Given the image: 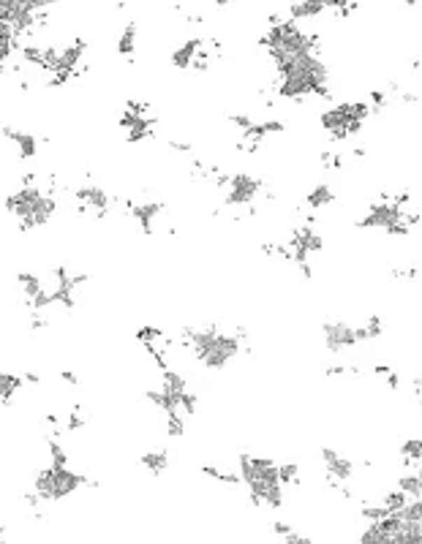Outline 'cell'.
Instances as JSON below:
<instances>
[{"instance_id": "cell-27", "label": "cell", "mask_w": 422, "mask_h": 544, "mask_svg": "<svg viewBox=\"0 0 422 544\" xmlns=\"http://www.w3.org/2000/svg\"><path fill=\"white\" fill-rule=\"evenodd\" d=\"M229 123L234 125V128H240V131L246 134V131H251V128L256 125V120H253L251 115H246V112H232V115H229Z\"/></svg>"}, {"instance_id": "cell-4", "label": "cell", "mask_w": 422, "mask_h": 544, "mask_svg": "<svg viewBox=\"0 0 422 544\" xmlns=\"http://www.w3.org/2000/svg\"><path fill=\"white\" fill-rule=\"evenodd\" d=\"M351 125H354V120H351V103H341V106H332V109L322 112V128L330 131L332 142H344L351 134Z\"/></svg>"}, {"instance_id": "cell-2", "label": "cell", "mask_w": 422, "mask_h": 544, "mask_svg": "<svg viewBox=\"0 0 422 544\" xmlns=\"http://www.w3.org/2000/svg\"><path fill=\"white\" fill-rule=\"evenodd\" d=\"M406 221V213L400 207V201H393V199H381L368 207V213L357 221V229H393L395 223Z\"/></svg>"}, {"instance_id": "cell-34", "label": "cell", "mask_w": 422, "mask_h": 544, "mask_svg": "<svg viewBox=\"0 0 422 544\" xmlns=\"http://www.w3.org/2000/svg\"><path fill=\"white\" fill-rule=\"evenodd\" d=\"M286 544H311V539L302 536V534H297V531H292V534L286 536Z\"/></svg>"}, {"instance_id": "cell-26", "label": "cell", "mask_w": 422, "mask_h": 544, "mask_svg": "<svg viewBox=\"0 0 422 544\" xmlns=\"http://www.w3.org/2000/svg\"><path fill=\"white\" fill-rule=\"evenodd\" d=\"M20 50H22L20 38H14V36H11V38H0V66H3V63H8V60H11V57H14Z\"/></svg>"}, {"instance_id": "cell-38", "label": "cell", "mask_w": 422, "mask_h": 544, "mask_svg": "<svg viewBox=\"0 0 422 544\" xmlns=\"http://www.w3.org/2000/svg\"><path fill=\"white\" fill-rule=\"evenodd\" d=\"M11 36H14V27L8 22H0V38H11Z\"/></svg>"}, {"instance_id": "cell-33", "label": "cell", "mask_w": 422, "mask_h": 544, "mask_svg": "<svg viewBox=\"0 0 422 544\" xmlns=\"http://www.w3.org/2000/svg\"><path fill=\"white\" fill-rule=\"evenodd\" d=\"M169 150H177V152H183V155H188V152H191V142H183V139H169Z\"/></svg>"}, {"instance_id": "cell-40", "label": "cell", "mask_w": 422, "mask_h": 544, "mask_svg": "<svg viewBox=\"0 0 422 544\" xmlns=\"http://www.w3.org/2000/svg\"><path fill=\"white\" fill-rule=\"evenodd\" d=\"M22 378H25L27 384H38V381H41V375H38V373H25Z\"/></svg>"}, {"instance_id": "cell-20", "label": "cell", "mask_w": 422, "mask_h": 544, "mask_svg": "<svg viewBox=\"0 0 422 544\" xmlns=\"http://www.w3.org/2000/svg\"><path fill=\"white\" fill-rule=\"evenodd\" d=\"M398 490L403 495H409V498H420L422 495V471H417V473H403V476L398 479Z\"/></svg>"}, {"instance_id": "cell-1", "label": "cell", "mask_w": 422, "mask_h": 544, "mask_svg": "<svg viewBox=\"0 0 422 544\" xmlns=\"http://www.w3.org/2000/svg\"><path fill=\"white\" fill-rule=\"evenodd\" d=\"M246 332H221L216 324H207L204 329H185V341L191 343V351L207 371H224L226 365L240 354V338Z\"/></svg>"}, {"instance_id": "cell-36", "label": "cell", "mask_w": 422, "mask_h": 544, "mask_svg": "<svg viewBox=\"0 0 422 544\" xmlns=\"http://www.w3.org/2000/svg\"><path fill=\"white\" fill-rule=\"evenodd\" d=\"M273 531H275V534H281V536H289L295 528H292V525H286V522H275Z\"/></svg>"}, {"instance_id": "cell-15", "label": "cell", "mask_w": 422, "mask_h": 544, "mask_svg": "<svg viewBox=\"0 0 422 544\" xmlns=\"http://www.w3.org/2000/svg\"><path fill=\"white\" fill-rule=\"evenodd\" d=\"M330 6L322 3V0H314V3H295V6H289V20L292 22H297V20H314V17H319L324 14Z\"/></svg>"}, {"instance_id": "cell-14", "label": "cell", "mask_w": 422, "mask_h": 544, "mask_svg": "<svg viewBox=\"0 0 422 544\" xmlns=\"http://www.w3.org/2000/svg\"><path fill=\"white\" fill-rule=\"evenodd\" d=\"M22 384H25L22 375L0 371V403H3V406H11V400H14V395L22 389Z\"/></svg>"}, {"instance_id": "cell-29", "label": "cell", "mask_w": 422, "mask_h": 544, "mask_svg": "<svg viewBox=\"0 0 422 544\" xmlns=\"http://www.w3.org/2000/svg\"><path fill=\"white\" fill-rule=\"evenodd\" d=\"M197 406H199L197 392H183V397H180V411L183 414H197Z\"/></svg>"}, {"instance_id": "cell-5", "label": "cell", "mask_w": 422, "mask_h": 544, "mask_svg": "<svg viewBox=\"0 0 422 544\" xmlns=\"http://www.w3.org/2000/svg\"><path fill=\"white\" fill-rule=\"evenodd\" d=\"M55 213H57V199H55V194H44L36 204H30V210L17 221L20 223V231H33V229L50 223Z\"/></svg>"}, {"instance_id": "cell-17", "label": "cell", "mask_w": 422, "mask_h": 544, "mask_svg": "<svg viewBox=\"0 0 422 544\" xmlns=\"http://www.w3.org/2000/svg\"><path fill=\"white\" fill-rule=\"evenodd\" d=\"M354 332H357V343H368V341L381 338L384 322H381V316H368L360 327H354Z\"/></svg>"}, {"instance_id": "cell-10", "label": "cell", "mask_w": 422, "mask_h": 544, "mask_svg": "<svg viewBox=\"0 0 422 544\" xmlns=\"http://www.w3.org/2000/svg\"><path fill=\"white\" fill-rule=\"evenodd\" d=\"M0 134H3V139L6 142H11L17 152H20V158H36L38 155V136L36 134H30V131H20V128H11V125H3L0 128Z\"/></svg>"}, {"instance_id": "cell-32", "label": "cell", "mask_w": 422, "mask_h": 544, "mask_svg": "<svg viewBox=\"0 0 422 544\" xmlns=\"http://www.w3.org/2000/svg\"><path fill=\"white\" fill-rule=\"evenodd\" d=\"M85 424V420H82V411H79V406H74V411L69 414V430L74 433V430H79Z\"/></svg>"}, {"instance_id": "cell-22", "label": "cell", "mask_w": 422, "mask_h": 544, "mask_svg": "<svg viewBox=\"0 0 422 544\" xmlns=\"http://www.w3.org/2000/svg\"><path fill=\"white\" fill-rule=\"evenodd\" d=\"M308 207L311 210H319V207H327V204H332L335 201V194H332V188L330 185H316L311 194H308Z\"/></svg>"}, {"instance_id": "cell-3", "label": "cell", "mask_w": 422, "mask_h": 544, "mask_svg": "<svg viewBox=\"0 0 422 544\" xmlns=\"http://www.w3.org/2000/svg\"><path fill=\"white\" fill-rule=\"evenodd\" d=\"M262 194V180L253 174H232L226 182V207H246Z\"/></svg>"}, {"instance_id": "cell-9", "label": "cell", "mask_w": 422, "mask_h": 544, "mask_svg": "<svg viewBox=\"0 0 422 544\" xmlns=\"http://www.w3.org/2000/svg\"><path fill=\"white\" fill-rule=\"evenodd\" d=\"M85 485H90L82 473H76L71 468H52V501H60V498H69L76 490H82Z\"/></svg>"}, {"instance_id": "cell-19", "label": "cell", "mask_w": 422, "mask_h": 544, "mask_svg": "<svg viewBox=\"0 0 422 544\" xmlns=\"http://www.w3.org/2000/svg\"><path fill=\"white\" fill-rule=\"evenodd\" d=\"M153 125H155V117H150V115L148 117H142L131 131H125V142H128V145H139V142L150 139V136H153Z\"/></svg>"}, {"instance_id": "cell-28", "label": "cell", "mask_w": 422, "mask_h": 544, "mask_svg": "<svg viewBox=\"0 0 422 544\" xmlns=\"http://www.w3.org/2000/svg\"><path fill=\"white\" fill-rule=\"evenodd\" d=\"M167 433L174 436V438L185 433V420H183V414H167Z\"/></svg>"}, {"instance_id": "cell-16", "label": "cell", "mask_w": 422, "mask_h": 544, "mask_svg": "<svg viewBox=\"0 0 422 544\" xmlns=\"http://www.w3.org/2000/svg\"><path fill=\"white\" fill-rule=\"evenodd\" d=\"M17 283H20V289H22V294L27 297V302H33L38 294L47 292V286L41 283V278L36 272H17Z\"/></svg>"}, {"instance_id": "cell-13", "label": "cell", "mask_w": 422, "mask_h": 544, "mask_svg": "<svg viewBox=\"0 0 422 544\" xmlns=\"http://www.w3.org/2000/svg\"><path fill=\"white\" fill-rule=\"evenodd\" d=\"M199 50H202V41H199V38L185 41L183 47H177V50L172 52V66L174 69H191L194 60H197Z\"/></svg>"}, {"instance_id": "cell-35", "label": "cell", "mask_w": 422, "mask_h": 544, "mask_svg": "<svg viewBox=\"0 0 422 544\" xmlns=\"http://www.w3.org/2000/svg\"><path fill=\"white\" fill-rule=\"evenodd\" d=\"M262 131H265V134H273V131H283V123H281V120H267V123H262Z\"/></svg>"}, {"instance_id": "cell-8", "label": "cell", "mask_w": 422, "mask_h": 544, "mask_svg": "<svg viewBox=\"0 0 422 544\" xmlns=\"http://www.w3.org/2000/svg\"><path fill=\"white\" fill-rule=\"evenodd\" d=\"M128 215L136 221L139 231L142 234H153V226H155V218L167 210L164 201H155V199H145V201H136V204H125Z\"/></svg>"}, {"instance_id": "cell-7", "label": "cell", "mask_w": 422, "mask_h": 544, "mask_svg": "<svg viewBox=\"0 0 422 544\" xmlns=\"http://www.w3.org/2000/svg\"><path fill=\"white\" fill-rule=\"evenodd\" d=\"M74 199H76V204H79V210L82 213H96V215H106V210H109V204H112V199H109V194L101 188V185H82V188H76L74 191Z\"/></svg>"}, {"instance_id": "cell-24", "label": "cell", "mask_w": 422, "mask_h": 544, "mask_svg": "<svg viewBox=\"0 0 422 544\" xmlns=\"http://www.w3.org/2000/svg\"><path fill=\"white\" fill-rule=\"evenodd\" d=\"M50 466L52 468H69V454H66V449L60 446L57 438H50Z\"/></svg>"}, {"instance_id": "cell-11", "label": "cell", "mask_w": 422, "mask_h": 544, "mask_svg": "<svg viewBox=\"0 0 422 544\" xmlns=\"http://www.w3.org/2000/svg\"><path fill=\"white\" fill-rule=\"evenodd\" d=\"M322 463L330 473V479H335V482H346L354 473V463L344 457L341 452H335L332 446H322Z\"/></svg>"}, {"instance_id": "cell-37", "label": "cell", "mask_w": 422, "mask_h": 544, "mask_svg": "<svg viewBox=\"0 0 422 544\" xmlns=\"http://www.w3.org/2000/svg\"><path fill=\"white\" fill-rule=\"evenodd\" d=\"M60 378L66 381V384H79V375L74 371H60Z\"/></svg>"}, {"instance_id": "cell-25", "label": "cell", "mask_w": 422, "mask_h": 544, "mask_svg": "<svg viewBox=\"0 0 422 544\" xmlns=\"http://www.w3.org/2000/svg\"><path fill=\"white\" fill-rule=\"evenodd\" d=\"M406 501H409V495H403L400 490H395V493H387L384 495V501H381V506L390 512V515H398L403 506H406Z\"/></svg>"}, {"instance_id": "cell-30", "label": "cell", "mask_w": 422, "mask_h": 544, "mask_svg": "<svg viewBox=\"0 0 422 544\" xmlns=\"http://www.w3.org/2000/svg\"><path fill=\"white\" fill-rule=\"evenodd\" d=\"M300 468L295 463H286V466H278V476H281V485H289V482H297Z\"/></svg>"}, {"instance_id": "cell-39", "label": "cell", "mask_w": 422, "mask_h": 544, "mask_svg": "<svg viewBox=\"0 0 422 544\" xmlns=\"http://www.w3.org/2000/svg\"><path fill=\"white\" fill-rule=\"evenodd\" d=\"M387 384H390L393 389H398V387H400V378H398L395 373H387Z\"/></svg>"}, {"instance_id": "cell-23", "label": "cell", "mask_w": 422, "mask_h": 544, "mask_svg": "<svg viewBox=\"0 0 422 544\" xmlns=\"http://www.w3.org/2000/svg\"><path fill=\"white\" fill-rule=\"evenodd\" d=\"M400 457L406 463H422V438H409L400 444Z\"/></svg>"}, {"instance_id": "cell-21", "label": "cell", "mask_w": 422, "mask_h": 544, "mask_svg": "<svg viewBox=\"0 0 422 544\" xmlns=\"http://www.w3.org/2000/svg\"><path fill=\"white\" fill-rule=\"evenodd\" d=\"M136 50V25L131 22V25H125L120 30V36H118V55L120 57H131Z\"/></svg>"}, {"instance_id": "cell-6", "label": "cell", "mask_w": 422, "mask_h": 544, "mask_svg": "<svg viewBox=\"0 0 422 544\" xmlns=\"http://www.w3.org/2000/svg\"><path fill=\"white\" fill-rule=\"evenodd\" d=\"M322 335H324V346L330 348L332 354H338V351H344V348L357 346V332H354V327L346 322H324Z\"/></svg>"}, {"instance_id": "cell-18", "label": "cell", "mask_w": 422, "mask_h": 544, "mask_svg": "<svg viewBox=\"0 0 422 544\" xmlns=\"http://www.w3.org/2000/svg\"><path fill=\"white\" fill-rule=\"evenodd\" d=\"M142 466L150 471V473H164V471L169 468V452L167 449H155V452H148V454H142Z\"/></svg>"}, {"instance_id": "cell-12", "label": "cell", "mask_w": 422, "mask_h": 544, "mask_svg": "<svg viewBox=\"0 0 422 544\" xmlns=\"http://www.w3.org/2000/svg\"><path fill=\"white\" fill-rule=\"evenodd\" d=\"M82 55H85V41H82V38H76V41H71V44H66L63 50H57V60H55L52 71H66V74H74L76 66H79V60H82Z\"/></svg>"}, {"instance_id": "cell-31", "label": "cell", "mask_w": 422, "mask_h": 544, "mask_svg": "<svg viewBox=\"0 0 422 544\" xmlns=\"http://www.w3.org/2000/svg\"><path fill=\"white\" fill-rule=\"evenodd\" d=\"M387 515H390V512H387L381 503H379V506H363V517L368 520V522H379V520H384Z\"/></svg>"}]
</instances>
